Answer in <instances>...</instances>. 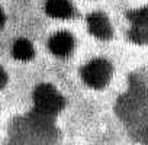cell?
<instances>
[{
  "label": "cell",
  "mask_w": 148,
  "mask_h": 145,
  "mask_svg": "<svg viewBox=\"0 0 148 145\" xmlns=\"http://www.w3.org/2000/svg\"><path fill=\"white\" fill-rule=\"evenodd\" d=\"M34 105L38 113L44 116L57 115L65 105L61 93L51 84H39L34 92Z\"/></svg>",
  "instance_id": "1"
},
{
  "label": "cell",
  "mask_w": 148,
  "mask_h": 145,
  "mask_svg": "<svg viewBox=\"0 0 148 145\" xmlns=\"http://www.w3.org/2000/svg\"><path fill=\"white\" fill-rule=\"evenodd\" d=\"M82 77L84 83L92 89L105 87L112 77V65L103 58H96L87 62L82 70Z\"/></svg>",
  "instance_id": "2"
},
{
  "label": "cell",
  "mask_w": 148,
  "mask_h": 145,
  "mask_svg": "<svg viewBox=\"0 0 148 145\" xmlns=\"http://www.w3.org/2000/svg\"><path fill=\"white\" fill-rule=\"evenodd\" d=\"M87 28L89 32L96 36L97 39H109L112 36V26L109 19L100 13V12H93L87 18Z\"/></svg>",
  "instance_id": "3"
},
{
  "label": "cell",
  "mask_w": 148,
  "mask_h": 145,
  "mask_svg": "<svg viewBox=\"0 0 148 145\" xmlns=\"http://www.w3.org/2000/svg\"><path fill=\"white\" fill-rule=\"evenodd\" d=\"M48 48L55 57H67L74 48V38L68 32H57L49 38Z\"/></svg>",
  "instance_id": "4"
},
{
  "label": "cell",
  "mask_w": 148,
  "mask_h": 145,
  "mask_svg": "<svg viewBox=\"0 0 148 145\" xmlns=\"http://www.w3.org/2000/svg\"><path fill=\"white\" fill-rule=\"evenodd\" d=\"M45 12L55 19H67L73 15V6L70 0H47Z\"/></svg>",
  "instance_id": "5"
},
{
  "label": "cell",
  "mask_w": 148,
  "mask_h": 145,
  "mask_svg": "<svg viewBox=\"0 0 148 145\" xmlns=\"http://www.w3.org/2000/svg\"><path fill=\"white\" fill-rule=\"evenodd\" d=\"M12 54L19 61H29L34 58L35 49H34V45L31 44V41L21 38V39L15 41V44L12 47Z\"/></svg>",
  "instance_id": "6"
},
{
  "label": "cell",
  "mask_w": 148,
  "mask_h": 145,
  "mask_svg": "<svg viewBox=\"0 0 148 145\" xmlns=\"http://www.w3.org/2000/svg\"><path fill=\"white\" fill-rule=\"evenodd\" d=\"M6 81H8V76H6V72H5L3 67L0 65V89H2V87H5Z\"/></svg>",
  "instance_id": "7"
},
{
  "label": "cell",
  "mask_w": 148,
  "mask_h": 145,
  "mask_svg": "<svg viewBox=\"0 0 148 145\" xmlns=\"http://www.w3.org/2000/svg\"><path fill=\"white\" fill-rule=\"evenodd\" d=\"M5 13H3V9L2 8H0V29H2L3 28V25H5Z\"/></svg>",
  "instance_id": "8"
}]
</instances>
